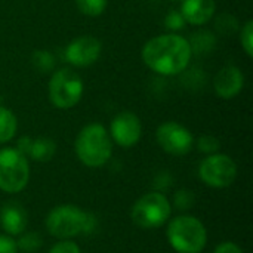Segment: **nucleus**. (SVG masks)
Returning <instances> with one entry per match:
<instances>
[{"instance_id":"bb28decb","label":"nucleus","mask_w":253,"mask_h":253,"mask_svg":"<svg viewBox=\"0 0 253 253\" xmlns=\"http://www.w3.org/2000/svg\"><path fill=\"white\" fill-rule=\"evenodd\" d=\"M16 243L7 234H0V253H16Z\"/></svg>"},{"instance_id":"0eeeda50","label":"nucleus","mask_w":253,"mask_h":253,"mask_svg":"<svg viewBox=\"0 0 253 253\" xmlns=\"http://www.w3.org/2000/svg\"><path fill=\"white\" fill-rule=\"evenodd\" d=\"M30 181V165L16 148L0 150V190L7 194L22 191Z\"/></svg>"},{"instance_id":"20e7f679","label":"nucleus","mask_w":253,"mask_h":253,"mask_svg":"<svg viewBox=\"0 0 253 253\" xmlns=\"http://www.w3.org/2000/svg\"><path fill=\"white\" fill-rule=\"evenodd\" d=\"M168 242L178 253H202L208 243V231L200 219L190 215L176 216L168 225Z\"/></svg>"},{"instance_id":"423d86ee","label":"nucleus","mask_w":253,"mask_h":253,"mask_svg":"<svg viewBox=\"0 0 253 253\" xmlns=\"http://www.w3.org/2000/svg\"><path fill=\"white\" fill-rule=\"evenodd\" d=\"M170 203L166 196L159 191L147 193L135 202L130 218L135 225L142 230H154L165 225L170 216Z\"/></svg>"},{"instance_id":"f3484780","label":"nucleus","mask_w":253,"mask_h":253,"mask_svg":"<svg viewBox=\"0 0 253 253\" xmlns=\"http://www.w3.org/2000/svg\"><path fill=\"white\" fill-rule=\"evenodd\" d=\"M16 129H18V122L15 114L9 108L0 105V144L13 139Z\"/></svg>"},{"instance_id":"412c9836","label":"nucleus","mask_w":253,"mask_h":253,"mask_svg":"<svg viewBox=\"0 0 253 253\" xmlns=\"http://www.w3.org/2000/svg\"><path fill=\"white\" fill-rule=\"evenodd\" d=\"M108 0H76L79 10L86 16H99L105 7Z\"/></svg>"},{"instance_id":"7ed1b4c3","label":"nucleus","mask_w":253,"mask_h":253,"mask_svg":"<svg viewBox=\"0 0 253 253\" xmlns=\"http://www.w3.org/2000/svg\"><path fill=\"white\" fill-rule=\"evenodd\" d=\"M79 160L87 168L104 166L113 153V144L108 130L99 123H90L84 126L74 144Z\"/></svg>"},{"instance_id":"aec40b11","label":"nucleus","mask_w":253,"mask_h":253,"mask_svg":"<svg viewBox=\"0 0 253 253\" xmlns=\"http://www.w3.org/2000/svg\"><path fill=\"white\" fill-rule=\"evenodd\" d=\"M31 64L39 73H50L55 68V56L49 50H36L31 55Z\"/></svg>"},{"instance_id":"cd10ccee","label":"nucleus","mask_w":253,"mask_h":253,"mask_svg":"<svg viewBox=\"0 0 253 253\" xmlns=\"http://www.w3.org/2000/svg\"><path fill=\"white\" fill-rule=\"evenodd\" d=\"M213 253H243V251L231 242H224L219 246H216V249L213 251Z\"/></svg>"},{"instance_id":"5701e85b","label":"nucleus","mask_w":253,"mask_h":253,"mask_svg":"<svg viewBox=\"0 0 253 253\" xmlns=\"http://www.w3.org/2000/svg\"><path fill=\"white\" fill-rule=\"evenodd\" d=\"M219 147H221V142L218 138L212 136V135H202L199 139H197V148L200 153H205L208 156L211 154H215L219 151Z\"/></svg>"},{"instance_id":"f03ea898","label":"nucleus","mask_w":253,"mask_h":253,"mask_svg":"<svg viewBox=\"0 0 253 253\" xmlns=\"http://www.w3.org/2000/svg\"><path fill=\"white\" fill-rule=\"evenodd\" d=\"M93 213L83 212L74 205H61L53 208L46 216V230L59 240H68L80 234H90L96 228Z\"/></svg>"},{"instance_id":"dca6fc26","label":"nucleus","mask_w":253,"mask_h":253,"mask_svg":"<svg viewBox=\"0 0 253 253\" xmlns=\"http://www.w3.org/2000/svg\"><path fill=\"white\" fill-rule=\"evenodd\" d=\"M55 153H56L55 141H52L49 138H37V139H33V142H31L28 157H31L36 162L46 163V162L52 160Z\"/></svg>"},{"instance_id":"a211bd4d","label":"nucleus","mask_w":253,"mask_h":253,"mask_svg":"<svg viewBox=\"0 0 253 253\" xmlns=\"http://www.w3.org/2000/svg\"><path fill=\"white\" fill-rule=\"evenodd\" d=\"M239 21L237 18L230 12H222L215 18V30L221 36H233L239 30Z\"/></svg>"},{"instance_id":"6ab92c4d","label":"nucleus","mask_w":253,"mask_h":253,"mask_svg":"<svg viewBox=\"0 0 253 253\" xmlns=\"http://www.w3.org/2000/svg\"><path fill=\"white\" fill-rule=\"evenodd\" d=\"M15 243H16L18 251L24 253H34L42 248L43 240H42L40 234H37L34 231H30V233L24 231L22 234H19V239Z\"/></svg>"},{"instance_id":"6e6552de","label":"nucleus","mask_w":253,"mask_h":253,"mask_svg":"<svg viewBox=\"0 0 253 253\" xmlns=\"http://www.w3.org/2000/svg\"><path fill=\"white\" fill-rule=\"evenodd\" d=\"M199 176L211 188H227L237 178V165L227 154H211L199 166Z\"/></svg>"},{"instance_id":"ddd939ff","label":"nucleus","mask_w":253,"mask_h":253,"mask_svg":"<svg viewBox=\"0 0 253 253\" xmlns=\"http://www.w3.org/2000/svg\"><path fill=\"white\" fill-rule=\"evenodd\" d=\"M28 216L25 209L16 202H6L0 209V227L1 230L13 237L19 236L27 230Z\"/></svg>"},{"instance_id":"a878e982","label":"nucleus","mask_w":253,"mask_h":253,"mask_svg":"<svg viewBox=\"0 0 253 253\" xmlns=\"http://www.w3.org/2000/svg\"><path fill=\"white\" fill-rule=\"evenodd\" d=\"M49 253H80V248L73 242V240H59L55 243Z\"/></svg>"},{"instance_id":"c85d7f7f","label":"nucleus","mask_w":253,"mask_h":253,"mask_svg":"<svg viewBox=\"0 0 253 253\" xmlns=\"http://www.w3.org/2000/svg\"><path fill=\"white\" fill-rule=\"evenodd\" d=\"M31 142H33V138H30V136H22V138H19L18 142H16V150H18L21 154H24V156L27 157L28 153H30V148H31Z\"/></svg>"},{"instance_id":"9d476101","label":"nucleus","mask_w":253,"mask_h":253,"mask_svg":"<svg viewBox=\"0 0 253 253\" xmlns=\"http://www.w3.org/2000/svg\"><path fill=\"white\" fill-rule=\"evenodd\" d=\"M142 133V125L135 113H119L110 125V138L123 148H130L138 144Z\"/></svg>"},{"instance_id":"f8f14e48","label":"nucleus","mask_w":253,"mask_h":253,"mask_svg":"<svg viewBox=\"0 0 253 253\" xmlns=\"http://www.w3.org/2000/svg\"><path fill=\"white\" fill-rule=\"evenodd\" d=\"M245 86V74L236 65L222 67L213 77V90L222 99L236 98Z\"/></svg>"},{"instance_id":"393cba45","label":"nucleus","mask_w":253,"mask_h":253,"mask_svg":"<svg viewBox=\"0 0 253 253\" xmlns=\"http://www.w3.org/2000/svg\"><path fill=\"white\" fill-rule=\"evenodd\" d=\"M185 19L179 10H169L165 16V27L170 31H179L185 27Z\"/></svg>"},{"instance_id":"9b49d317","label":"nucleus","mask_w":253,"mask_h":253,"mask_svg":"<svg viewBox=\"0 0 253 253\" xmlns=\"http://www.w3.org/2000/svg\"><path fill=\"white\" fill-rule=\"evenodd\" d=\"M102 50L101 42L93 36H80L65 47V59L74 67H87L98 61Z\"/></svg>"},{"instance_id":"2eb2a0df","label":"nucleus","mask_w":253,"mask_h":253,"mask_svg":"<svg viewBox=\"0 0 253 253\" xmlns=\"http://www.w3.org/2000/svg\"><path fill=\"white\" fill-rule=\"evenodd\" d=\"M187 40L190 43L191 52L197 53V55L209 53L216 46V36L209 30H199V31L193 33L191 37Z\"/></svg>"},{"instance_id":"b1692460","label":"nucleus","mask_w":253,"mask_h":253,"mask_svg":"<svg viewBox=\"0 0 253 253\" xmlns=\"http://www.w3.org/2000/svg\"><path fill=\"white\" fill-rule=\"evenodd\" d=\"M194 202H196L194 193L190 191V190H179L175 194V199H173V205L179 211H188V209H191L193 205H194Z\"/></svg>"},{"instance_id":"f257e3e1","label":"nucleus","mask_w":253,"mask_h":253,"mask_svg":"<svg viewBox=\"0 0 253 253\" xmlns=\"http://www.w3.org/2000/svg\"><path fill=\"white\" fill-rule=\"evenodd\" d=\"M144 64L160 76H178L188 67L193 52L185 37L173 33L156 36L142 47Z\"/></svg>"},{"instance_id":"39448f33","label":"nucleus","mask_w":253,"mask_h":253,"mask_svg":"<svg viewBox=\"0 0 253 253\" xmlns=\"http://www.w3.org/2000/svg\"><path fill=\"white\" fill-rule=\"evenodd\" d=\"M83 80L71 68H59L53 71L47 86L49 101L59 110L76 107L83 96Z\"/></svg>"},{"instance_id":"4468645a","label":"nucleus","mask_w":253,"mask_h":253,"mask_svg":"<svg viewBox=\"0 0 253 253\" xmlns=\"http://www.w3.org/2000/svg\"><path fill=\"white\" fill-rule=\"evenodd\" d=\"M216 10L215 0H182L181 3V15L185 22L191 25H205L209 22Z\"/></svg>"},{"instance_id":"4be33fe9","label":"nucleus","mask_w":253,"mask_h":253,"mask_svg":"<svg viewBox=\"0 0 253 253\" xmlns=\"http://www.w3.org/2000/svg\"><path fill=\"white\" fill-rule=\"evenodd\" d=\"M240 43L249 58L253 56V21L249 19L240 30Z\"/></svg>"},{"instance_id":"1a4fd4ad","label":"nucleus","mask_w":253,"mask_h":253,"mask_svg":"<svg viewBox=\"0 0 253 253\" xmlns=\"http://www.w3.org/2000/svg\"><path fill=\"white\" fill-rule=\"evenodd\" d=\"M156 139L163 151L178 157L188 154L194 145L193 133L176 122H166L160 125L156 130Z\"/></svg>"}]
</instances>
